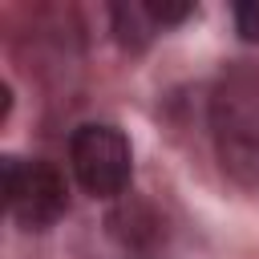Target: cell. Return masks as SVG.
I'll return each instance as SVG.
<instances>
[{
  "instance_id": "5",
  "label": "cell",
  "mask_w": 259,
  "mask_h": 259,
  "mask_svg": "<svg viewBox=\"0 0 259 259\" xmlns=\"http://www.w3.org/2000/svg\"><path fill=\"white\" fill-rule=\"evenodd\" d=\"M235 28H239L243 40H259V0L235 4Z\"/></svg>"
},
{
  "instance_id": "4",
  "label": "cell",
  "mask_w": 259,
  "mask_h": 259,
  "mask_svg": "<svg viewBox=\"0 0 259 259\" xmlns=\"http://www.w3.org/2000/svg\"><path fill=\"white\" fill-rule=\"evenodd\" d=\"M146 8H150V16H154L158 28L178 24V20H186V16L194 12V4H170V0H146Z\"/></svg>"
},
{
  "instance_id": "3",
  "label": "cell",
  "mask_w": 259,
  "mask_h": 259,
  "mask_svg": "<svg viewBox=\"0 0 259 259\" xmlns=\"http://www.w3.org/2000/svg\"><path fill=\"white\" fill-rule=\"evenodd\" d=\"M0 174H4V206L24 231H49L69 210L65 178L49 162H24L8 154L0 162Z\"/></svg>"
},
{
  "instance_id": "1",
  "label": "cell",
  "mask_w": 259,
  "mask_h": 259,
  "mask_svg": "<svg viewBox=\"0 0 259 259\" xmlns=\"http://www.w3.org/2000/svg\"><path fill=\"white\" fill-rule=\"evenodd\" d=\"M210 134L223 170L259 190V73L251 65H231L210 97Z\"/></svg>"
},
{
  "instance_id": "2",
  "label": "cell",
  "mask_w": 259,
  "mask_h": 259,
  "mask_svg": "<svg viewBox=\"0 0 259 259\" xmlns=\"http://www.w3.org/2000/svg\"><path fill=\"white\" fill-rule=\"evenodd\" d=\"M69 166H73V174H77V182H81L85 194H93V198H117L130 186L134 154H130V142H125V134L117 125L85 121L69 138Z\"/></svg>"
}]
</instances>
